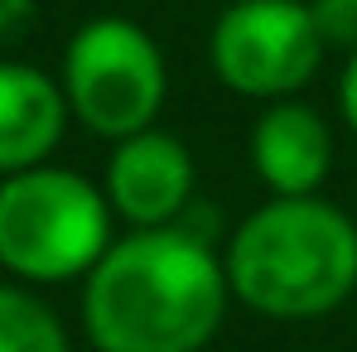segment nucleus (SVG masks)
Returning a JSON list of instances; mask_svg holds the SVG:
<instances>
[{"label":"nucleus","instance_id":"1","mask_svg":"<svg viewBox=\"0 0 357 352\" xmlns=\"http://www.w3.org/2000/svg\"><path fill=\"white\" fill-rule=\"evenodd\" d=\"M232 304L222 251L188 227H130L82 275L97 352H203Z\"/></svg>","mask_w":357,"mask_h":352},{"label":"nucleus","instance_id":"2","mask_svg":"<svg viewBox=\"0 0 357 352\" xmlns=\"http://www.w3.org/2000/svg\"><path fill=\"white\" fill-rule=\"evenodd\" d=\"M222 266L241 309L275 323L324 319L357 290V222L319 193H271L227 236Z\"/></svg>","mask_w":357,"mask_h":352},{"label":"nucleus","instance_id":"3","mask_svg":"<svg viewBox=\"0 0 357 352\" xmlns=\"http://www.w3.org/2000/svg\"><path fill=\"white\" fill-rule=\"evenodd\" d=\"M112 222L107 188L49 160L0 178V266L15 280L63 285L87 275L116 241Z\"/></svg>","mask_w":357,"mask_h":352},{"label":"nucleus","instance_id":"4","mask_svg":"<svg viewBox=\"0 0 357 352\" xmlns=\"http://www.w3.org/2000/svg\"><path fill=\"white\" fill-rule=\"evenodd\" d=\"M63 97L68 112L102 140H126L155 125L169 97V68L150 29L121 15L87 20L63 49Z\"/></svg>","mask_w":357,"mask_h":352},{"label":"nucleus","instance_id":"5","mask_svg":"<svg viewBox=\"0 0 357 352\" xmlns=\"http://www.w3.org/2000/svg\"><path fill=\"white\" fill-rule=\"evenodd\" d=\"M208 63L237 97H295L324 63V39L314 29L309 0H232L208 34Z\"/></svg>","mask_w":357,"mask_h":352},{"label":"nucleus","instance_id":"6","mask_svg":"<svg viewBox=\"0 0 357 352\" xmlns=\"http://www.w3.org/2000/svg\"><path fill=\"white\" fill-rule=\"evenodd\" d=\"M107 203L126 227H169L178 213L198 198V164L188 155V145L145 125L135 135L116 140L112 160H107Z\"/></svg>","mask_w":357,"mask_h":352},{"label":"nucleus","instance_id":"7","mask_svg":"<svg viewBox=\"0 0 357 352\" xmlns=\"http://www.w3.org/2000/svg\"><path fill=\"white\" fill-rule=\"evenodd\" d=\"M251 169L275 198L319 193L333 169V130L299 97L266 102L251 125Z\"/></svg>","mask_w":357,"mask_h":352},{"label":"nucleus","instance_id":"8","mask_svg":"<svg viewBox=\"0 0 357 352\" xmlns=\"http://www.w3.org/2000/svg\"><path fill=\"white\" fill-rule=\"evenodd\" d=\"M68 97L44 68L0 59V178L44 164L63 140Z\"/></svg>","mask_w":357,"mask_h":352},{"label":"nucleus","instance_id":"9","mask_svg":"<svg viewBox=\"0 0 357 352\" xmlns=\"http://www.w3.org/2000/svg\"><path fill=\"white\" fill-rule=\"evenodd\" d=\"M0 352H73V338L34 290L0 285Z\"/></svg>","mask_w":357,"mask_h":352},{"label":"nucleus","instance_id":"10","mask_svg":"<svg viewBox=\"0 0 357 352\" xmlns=\"http://www.w3.org/2000/svg\"><path fill=\"white\" fill-rule=\"evenodd\" d=\"M309 15L324 49H343V54L357 49V0H309Z\"/></svg>","mask_w":357,"mask_h":352},{"label":"nucleus","instance_id":"11","mask_svg":"<svg viewBox=\"0 0 357 352\" xmlns=\"http://www.w3.org/2000/svg\"><path fill=\"white\" fill-rule=\"evenodd\" d=\"M39 20V5L34 0H0V49L5 44H20Z\"/></svg>","mask_w":357,"mask_h":352},{"label":"nucleus","instance_id":"12","mask_svg":"<svg viewBox=\"0 0 357 352\" xmlns=\"http://www.w3.org/2000/svg\"><path fill=\"white\" fill-rule=\"evenodd\" d=\"M338 112H343V125L357 135V49L348 54L343 72H338Z\"/></svg>","mask_w":357,"mask_h":352},{"label":"nucleus","instance_id":"13","mask_svg":"<svg viewBox=\"0 0 357 352\" xmlns=\"http://www.w3.org/2000/svg\"><path fill=\"white\" fill-rule=\"evenodd\" d=\"M222 5H232V0H222Z\"/></svg>","mask_w":357,"mask_h":352}]
</instances>
